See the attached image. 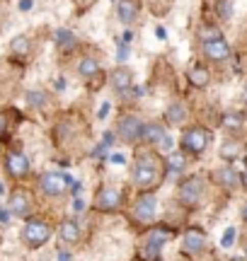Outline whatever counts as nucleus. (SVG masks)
<instances>
[{"label": "nucleus", "instance_id": "nucleus-28", "mask_svg": "<svg viewBox=\"0 0 247 261\" xmlns=\"http://www.w3.org/2000/svg\"><path fill=\"white\" fill-rule=\"evenodd\" d=\"M167 167H170V172H182L184 169V155L182 152H172Z\"/></svg>", "mask_w": 247, "mask_h": 261}, {"label": "nucleus", "instance_id": "nucleus-27", "mask_svg": "<svg viewBox=\"0 0 247 261\" xmlns=\"http://www.w3.org/2000/svg\"><path fill=\"white\" fill-rule=\"evenodd\" d=\"M223 126H226V128H230V130H240L242 128V116H240V114H228V116H226V119H223Z\"/></svg>", "mask_w": 247, "mask_h": 261}, {"label": "nucleus", "instance_id": "nucleus-1", "mask_svg": "<svg viewBox=\"0 0 247 261\" xmlns=\"http://www.w3.org/2000/svg\"><path fill=\"white\" fill-rule=\"evenodd\" d=\"M160 181V169H158V160L153 155H141L136 160L133 167V184L138 189H151Z\"/></svg>", "mask_w": 247, "mask_h": 261}, {"label": "nucleus", "instance_id": "nucleus-36", "mask_svg": "<svg viewBox=\"0 0 247 261\" xmlns=\"http://www.w3.org/2000/svg\"><path fill=\"white\" fill-rule=\"evenodd\" d=\"M107 112H109V104H102V109H100V119H105Z\"/></svg>", "mask_w": 247, "mask_h": 261}, {"label": "nucleus", "instance_id": "nucleus-33", "mask_svg": "<svg viewBox=\"0 0 247 261\" xmlns=\"http://www.w3.org/2000/svg\"><path fill=\"white\" fill-rule=\"evenodd\" d=\"M10 211H5V208H0V223H10Z\"/></svg>", "mask_w": 247, "mask_h": 261}, {"label": "nucleus", "instance_id": "nucleus-14", "mask_svg": "<svg viewBox=\"0 0 247 261\" xmlns=\"http://www.w3.org/2000/svg\"><path fill=\"white\" fill-rule=\"evenodd\" d=\"M138 10H141V0H121L116 3V17L124 24H133V19L138 17Z\"/></svg>", "mask_w": 247, "mask_h": 261}, {"label": "nucleus", "instance_id": "nucleus-43", "mask_svg": "<svg viewBox=\"0 0 247 261\" xmlns=\"http://www.w3.org/2000/svg\"><path fill=\"white\" fill-rule=\"evenodd\" d=\"M245 259H247V247H245Z\"/></svg>", "mask_w": 247, "mask_h": 261}, {"label": "nucleus", "instance_id": "nucleus-29", "mask_svg": "<svg viewBox=\"0 0 247 261\" xmlns=\"http://www.w3.org/2000/svg\"><path fill=\"white\" fill-rule=\"evenodd\" d=\"M235 244V227H228L226 232H223V237H220V247H233Z\"/></svg>", "mask_w": 247, "mask_h": 261}, {"label": "nucleus", "instance_id": "nucleus-8", "mask_svg": "<svg viewBox=\"0 0 247 261\" xmlns=\"http://www.w3.org/2000/svg\"><path fill=\"white\" fill-rule=\"evenodd\" d=\"M119 203H121V194H119V189H114V187L100 189V194H97V198H95L97 211H105V213L116 211V208H119Z\"/></svg>", "mask_w": 247, "mask_h": 261}, {"label": "nucleus", "instance_id": "nucleus-38", "mask_svg": "<svg viewBox=\"0 0 247 261\" xmlns=\"http://www.w3.org/2000/svg\"><path fill=\"white\" fill-rule=\"evenodd\" d=\"M240 99L247 104V83H245V87H242V94H240Z\"/></svg>", "mask_w": 247, "mask_h": 261}, {"label": "nucleus", "instance_id": "nucleus-24", "mask_svg": "<svg viewBox=\"0 0 247 261\" xmlns=\"http://www.w3.org/2000/svg\"><path fill=\"white\" fill-rule=\"evenodd\" d=\"M24 99H27V104L34 107V109H41V107H46V102H48L46 92H41V90H29V92L24 94Z\"/></svg>", "mask_w": 247, "mask_h": 261}, {"label": "nucleus", "instance_id": "nucleus-23", "mask_svg": "<svg viewBox=\"0 0 247 261\" xmlns=\"http://www.w3.org/2000/svg\"><path fill=\"white\" fill-rule=\"evenodd\" d=\"M218 155H220V160H226V162H233V160L240 155V143H235V140H226V143L220 145Z\"/></svg>", "mask_w": 247, "mask_h": 261}, {"label": "nucleus", "instance_id": "nucleus-2", "mask_svg": "<svg viewBox=\"0 0 247 261\" xmlns=\"http://www.w3.org/2000/svg\"><path fill=\"white\" fill-rule=\"evenodd\" d=\"M51 240V227H48L44 220H27L24 227H22V242L32 247V249H39V247H44V244Z\"/></svg>", "mask_w": 247, "mask_h": 261}, {"label": "nucleus", "instance_id": "nucleus-22", "mask_svg": "<svg viewBox=\"0 0 247 261\" xmlns=\"http://www.w3.org/2000/svg\"><path fill=\"white\" fill-rule=\"evenodd\" d=\"M10 51L15 54V56H27L29 51H32V39L27 34H19L10 41Z\"/></svg>", "mask_w": 247, "mask_h": 261}, {"label": "nucleus", "instance_id": "nucleus-4", "mask_svg": "<svg viewBox=\"0 0 247 261\" xmlns=\"http://www.w3.org/2000/svg\"><path fill=\"white\" fill-rule=\"evenodd\" d=\"M211 143V133L206 128H201V126H191V128L184 130V136H182V150L184 152H191V155H199L204 150L209 148Z\"/></svg>", "mask_w": 247, "mask_h": 261}, {"label": "nucleus", "instance_id": "nucleus-40", "mask_svg": "<svg viewBox=\"0 0 247 261\" xmlns=\"http://www.w3.org/2000/svg\"><path fill=\"white\" fill-rule=\"evenodd\" d=\"M242 220H247V203L242 205Z\"/></svg>", "mask_w": 247, "mask_h": 261}, {"label": "nucleus", "instance_id": "nucleus-10", "mask_svg": "<svg viewBox=\"0 0 247 261\" xmlns=\"http://www.w3.org/2000/svg\"><path fill=\"white\" fill-rule=\"evenodd\" d=\"M155 211H158V201H155V196H151V194L141 196V198L136 201V208H133V213H136V218H138V223H153Z\"/></svg>", "mask_w": 247, "mask_h": 261}, {"label": "nucleus", "instance_id": "nucleus-41", "mask_svg": "<svg viewBox=\"0 0 247 261\" xmlns=\"http://www.w3.org/2000/svg\"><path fill=\"white\" fill-rule=\"evenodd\" d=\"M3 191H5V189H3V184H0V194H3Z\"/></svg>", "mask_w": 247, "mask_h": 261}, {"label": "nucleus", "instance_id": "nucleus-5", "mask_svg": "<svg viewBox=\"0 0 247 261\" xmlns=\"http://www.w3.org/2000/svg\"><path fill=\"white\" fill-rule=\"evenodd\" d=\"M73 184L76 181L70 177H66V174H61V172H46L41 177V181H39V187H41V191L46 196H63Z\"/></svg>", "mask_w": 247, "mask_h": 261}, {"label": "nucleus", "instance_id": "nucleus-13", "mask_svg": "<svg viewBox=\"0 0 247 261\" xmlns=\"http://www.w3.org/2000/svg\"><path fill=\"white\" fill-rule=\"evenodd\" d=\"M204 247H206V237L199 230H189L182 240V252L184 254H199L204 252Z\"/></svg>", "mask_w": 247, "mask_h": 261}, {"label": "nucleus", "instance_id": "nucleus-39", "mask_svg": "<svg viewBox=\"0 0 247 261\" xmlns=\"http://www.w3.org/2000/svg\"><path fill=\"white\" fill-rule=\"evenodd\" d=\"M78 5H90V3H92V0H76Z\"/></svg>", "mask_w": 247, "mask_h": 261}, {"label": "nucleus", "instance_id": "nucleus-31", "mask_svg": "<svg viewBox=\"0 0 247 261\" xmlns=\"http://www.w3.org/2000/svg\"><path fill=\"white\" fill-rule=\"evenodd\" d=\"M158 148H160L162 152H172V148H175V140H172V136H170V133H167V136L162 138V143H160V145H158Z\"/></svg>", "mask_w": 247, "mask_h": 261}, {"label": "nucleus", "instance_id": "nucleus-7", "mask_svg": "<svg viewBox=\"0 0 247 261\" xmlns=\"http://www.w3.org/2000/svg\"><path fill=\"white\" fill-rule=\"evenodd\" d=\"M109 85H112V90H114L119 97H126V94L133 90V73L126 65H119V68H114L112 75H109Z\"/></svg>", "mask_w": 247, "mask_h": 261}, {"label": "nucleus", "instance_id": "nucleus-9", "mask_svg": "<svg viewBox=\"0 0 247 261\" xmlns=\"http://www.w3.org/2000/svg\"><path fill=\"white\" fill-rule=\"evenodd\" d=\"M201 51H204V56L213 61V63H220V61H226L230 56V44L226 39H216V41H206V44H201Z\"/></svg>", "mask_w": 247, "mask_h": 261}, {"label": "nucleus", "instance_id": "nucleus-11", "mask_svg": "<svg viewBox=\"0 0 247 261\" xmlns=\"http://www.w3.org/2000/svg\"><path fill=\"white\" fill-rule=\"evenodd\" d=\"M5 169H8V172L15 179L24 177V174L29 172V160H27V155H22V152H10L8 158H5Z\"/></svg>", "mask_w": 247, "mask_h": 261}, {"label": "nucleus", "instance_id": "nucleus-44", "mask_svg": "<svg viewBox=\"0 0 247 261\" xmlns=\"http://www.w3.org/2000/svg\"><path fill=\"white\" fill-rule=\"evenodd\" d=\"M116 3H121V0H116Z\"/></svg>", "mask_w": 247, "mask_h": 261}, {"label": "nucleus", "instance_id": "nucleus-37", "mask_svg": "<svg viewBox=\"0 0 247 261\" xmlns=\"http://www.w3.org/2000/svg\"><path fill=\"white\" fill-rule=\"evenodd\" d=\"M73 211H83V201H80V198L73 201Z\"/></svg>", "mask_w": 247, "mask_h": 261}, {"label": "nucleus", "instance_id": "nucleus-25", "mask_svg": "<svg viewBox=\"0 0 247 261\" xmlns=\"http://www.w3.org/2000/svg\"><path fill=\"white\" fill-rule=\"evenodd\" d=\"M56 44L61 48H66V51H68V48L76 46V37H73L68 29H58V32H56Z\"/></svg>", "mask_w": 247, "mask_h": 261}, {"label": "nucleus", "instance_id": "nucleus-42", "mask_svg": "<svg viewBox=\"0 0 247 261\" xmlns=\"http://www.w3.org/2000/svg\"><path fill=\"white\" fill-rule=\"evenodd\" d=\"M245 184H247V172H245Z\"/></svg>", "mask_w": 247, "mask_h": 261}, {"label": "nucleus", "instance_id": "nucleus-15", "mask_svg": "<svg viewBox=\"0 0 247 261\" xmlns=\"http://www.w3.org/2000/svg\"><path fill=\"white\" fill-rule=\"evenodd\" d=\"M10 213L12 215H19V218H24V215L29 213V208H32V203H29V196L24 194V191H15V194L10 196Z\"/></svg>", "mask_w": 247, "mask_h": 261}, {"label": "nucleus", "instance_id": "nucleus-18", "mask_svg": "<svg viewBox=\"0 0 247 261\" xmlns=\"http://www.w3.org/2000/svg\"><path fill=\"white\" fill-rule=\"evenodd\" d=\"M165 136H167V130L162 123H145V128H143V140L151 145H160Z\"/></svg>", "mask_w": 247, "mask_h": 261}, {"label": "nucleus", "instance_id": "nucleus-21", "mask_svg": "<svg viewBox=\"0 0 247 261\" xmlns=\"http://www.w3.org/2000/svg\"><path fill=\"white\" fill-rule=\"evenodd\" d=\"M97 73H100V61H97V58H80V63H78V75H80V77L90 80V77H95Z\"/></svg>", "mask_w": 247, "mask_h": 261}, {"label": "nucleus", "instance_id": "nucleus-12", "mask_svg": "<svg viewBox=\"0 0 247 261\" xmlns=\"http://www.w3.org/2000/svg\"><path fill=\"white\" fill-rule=\"evenodd\" d=\"M213 181L220 184L223 189H228V191H235V189L240 187V181H242V179H240V174L233 167H220V169L213 172Z\"/></svg>", "mask_w": 247, "mask_h": 261}, {"label": "nucleus", "instance_id": "nucleus-35", "mask_svg": "<svg viewBox=\"0 0 247 261\" xmlns=\"http://www.w3.org/2000/svg\"><path fill=\"white\" fill-rule=\"evenodd\" d=\"M112 162H114V165H124L126 158H124V155H112Z\"/></svg>", "mask_w": 247, "mask_h": 261}, {"label": "nucleus", "instance_id": "nucleus-32", "mask_svg": "<svg viewBox=\"0 0 247 261\" xmlns=\"http://www.w3.org/2000/svg\"><path fill=\"white\" fill-rule=\"evenodd\" d=\"M56 259H58V261H70L73 256H70V252H63V249H58V252H56Z\"/></svg>", "mask_w": 247, "mask_h": 261}, {"label": "nucleus", "instance_id": "nucleus-17", "mask_svg": "<svg viewBox=\"0 0 247 261\" xmlns=\"http://www.w3.org/2000/svg\"><path fill=\"white\" fill-rule=\"evenodd\" d=\"M187 77H189V83L194 87H206L211 83V70L206 65H191L187 70Z\"/></svg>", "mask_w": 247, "mask_h": 261}, {"label": "nucleus", "instance_id": "nucleus-34", "mask_svg": "<svg viewBox=\"0 0 247 261\" xmlns=\"http://www.w3.org/2000/svg\"><path fill=\"white\" fill-rule=\"evenodd\" d=\"M19 10H22V12H29V10H32V0H19Z\"/></svg>", "mask_w": 247, "mask_h": 261}, {"label": "nucleus", "instance_id": "nucleus-16", "mask_svg": "<svg viewBox=\"0 0 247 261\" xmlns=\"http://www.w3.org/2000/svg\"><path fill=\"white\" fill-rule=\"evenodd\" d=\"M162 244H165V234L158 232V234H153L151 240L145 242V247L141 249V256L145 261H158V256H160V249H162Z\"/></svg>", "mask_w": 247, "mask_h": 261}, {"label": "nucleus", "instance_id": "nucleus-6", "mask_svg": "<svg viewBox=\"0 0 247 261\" xmlns=\"http://www.w3.org/2000/svg\"><path fill=\"white\" fill-rule=\"evenodd\" d=\"M177 196H180V201L184 205H196L201 201V196H204V179L191 177L187 181H182Z\"/></svg>", "mask_w": 247, "mask_h": 261}, {"label": "nucleus", "instance_id": "nucleus-30", "mask_svg": "<svg viewBox=\"0 0 247 261\" xmlns=\"http://www.w3.org/2000/svg\"><path fill=\"white\" fill-rule=\"evenodd\" d=\"M218 15L220 17H230L233 15V0H218Z\"/></svg>", "mask_w": 247, "mask_h": 261}, {"label": "nucleus", "instance_id": "nucleus-3", "mask_svg": "<svg viewBox=\"0 0 247 261\" xmlns=\"http://www.w3.org/2000/svg\"><path fill=\"white\" fill-rule=\"evenodd\" d=\"M143 128H145V123H143L141 116H136V114H124L121 119H119V123H116L119 138H121L124 143H129V145L143 140Z\"/></svg>", "mask_w": 247, "mask_h": 261}, {"label": "nucleus", "instance_id": "nucleus-20", "mask_svg": "<svg viewBox=\"0 0 247 261\" xmlns=\"http://www.w3.org/2000/svg\"><path fill=\"white\" fill-rule=\"evenodd\" d=\"M187 119V109H184V104L182 102H172L167 109H165V121L172 123V126H177V123H184Z\"/></svg>", "mask_w": 247, "mask_h": 261}, {"label": "nucleus", "instance_id": "nucleus-19", "mask_svg": "<svg viewBox=\"0 0 247 261\" xmlns=\"http://www.w3.org/2000/svg\"><path fill=\"white\" fill-rule=\"evenodd\" d=\"M58 234L66 244H76L80 240V227H78L76 220H63L61 227H58Z\"/></svg>", "mask_w": 247, "mask_h": 261}, {"label": "nucleus", "instance_id": "nucleus-26", "mask_svg": "<svg viewBox=\"0 0 247 261\" xmlns=\"http://www.w3.org/2000/svg\"><path fill=\"white\" fill-rule=\"evenodd\" d=\"M199 39L201 44H206V41H216V39H223L218 27H201L199 29Z\"/></svg>", "mask_w": 247, "mask_h": 261}]
</instances>
